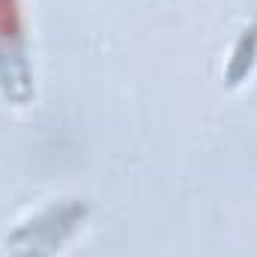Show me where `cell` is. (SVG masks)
Here are the masks:
<instances>
[{
	"instance_id": "obj_1",
	"label": "cell",
	"mask_w": 257,
	"mask_h": 257,
	"mask_svg": "<svg viewBox=\"0 0 257 257\" xmlns=\"http://www.w3.org/2000/svg\"><path fill=\"white\" fill-rule=\"evenodd\" d=\"M0 45L18 51L21 45V6L18 0H0Z\"/></svg>"
}]
</instances>
